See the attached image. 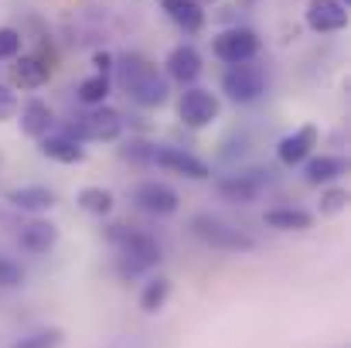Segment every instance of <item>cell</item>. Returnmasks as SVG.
<instances>
[{"instance_id": "6da1fadb", "label": "cell", "mask_w": 351, "mask_h": 348, "mask_svg": "<svg viewBox=\"0 0 351 348\" xmlns=\"http://www.w3.org/2000/svg\"><path fill=\"white\" fill-rule=\"evenodd\" d=\"M113 72L119 76L123 93H126L136 106H143V110H157V106H164L167 96H171L167 76H164L150 58H143V55H136V51L117 58V62H113Z\"/></svg>"}, {"instance_id": "7a4b0ae2", "label": "cell", "mask_w": 351, "mask_h": 348, "mask_svg": "<svg viewBox=\"0 0 351 348\" xmlns=\"http://www.w3.org/2000/svg\"><path fill=\"white\" fill-rule=\"evenodd\" d=\"M157 263H160V246L154 235L133 229L123 232V239L117 242V273L123 280H133V277L154 270Z\"/></svg>"}, {"instance_id": "3957f363", "label": "cell", "mask_w": 351, "mask_h": 348, "mask_svg": "<svg viewBox=\"0 0 351 348\" xmlns=\"http://www.w3.org/2000/svg\"><path fill=\"white\" fill-rule=\"evenodd\" d=\"M75 140L82 143H110L123 133V116L113 110V106H89V113H82L75 123L65 126Z\"/></svg>"}, {"instance_id": "277c9868", "label": "cell", "mask_w": 351, "mask_h": 348, "mask_svg": "<svg viewBox=\"0 0 351 348\" xmlns=\"http://www.w3.org/2000/svg\"><path fill=\"white\" fill-rule=\"evenodd\" d=\"M222 93H226L232 103H239V106L256 103V100L266 93V72H263V65H256V62L229 65V69L222 72Z\"/></svg>"}, {"instance_id": "5b68a950", "label": "cell", "mask_w": 351, "mask_h": 348, "mask_svg": "<svg viewBox=\"0 0 351 348\" xmlns=\"http://www.w3.org/2000/svg\"><path fill=\"white\" fill-rule=\"evenodd\" d=\"M222 113V100L212 93V89H202V86H184L181 100H178V116L188 130H205L212 126Z\"/></svg>"}, {"instance_id": "8992f818", "label": "cell", "mask_w": 351, "mask_h": 348, "mask_svg": "<svg viewBox=\"0 0 351 348\" xmlns=\"http://www.w3.org/2000/svg\"><path fill=\"white\" fill-rule=\"evenodd\" d=\"M191 232L205 242V246H212V249H226V253H249V249H256V242L245 235V232L232 229L229 222H222V219H215V216H195L191 219Z\"/></svg>"}, {"instance_id": "52a82bcc", "label": "cell", "mask_w": 351, "mask_h": 348, "mask_svg": "<svg viewBox=\"0 0 351 348\" xmlns=\"http://www.w3.org/2000/svg\"><path fill=\"white\" fill-rule=\"evenodd\" d=\"M215 58H222L226 65H239V62H252L259 55V34L249 27H229L212 41Z\"/></svg>"}, {"instance_id": "ba28073f", "label": "cell", "mask_w": 351, "mask_h": 348, "mask_svg": "<svg viewBox=\"0 0 351 348\" xmlns=\"http://www.w3.org/2000/svg\"><path fill=\"white\" fill-rule=\"evenodd\" d=\"M133 202H136L140 212H147L154 219H167V216H174L181 209L178 192L171 185H164V181H140L136 192H133Z\"/></svg>"}, {"instance_id": "9c48e42d", "label": "cell", "mask_w": 351, "mask_h": 348, "mask_svg": "<svg viewBox=\"0 0 351 348\" xmlns=\"http://www.w3.org/2000/svg\"><path fill=\"white\" fill-rule=\"evenodd\" d=\"M321 143V130L314 126V123H304V126H297L293 133H287L280 143H276V161L283 164V167H297V164H304L307 157H314V147Z\"/></svg>"}, {"instance_id": "30bf717a", "label": "cell", "mask_w": 351, "mask_h": 348, "mask_svg": "<svg viewBox=\"0 0 351 348\" xmlns=\"http://www.w3.org/2000/svg\"><path fill=\"white\" fill-rule=\"evenodd\" d=\"M154 164L171 171V174H181L188 181H208L212 178V167L202 157H195L181 147H154Z\"/></svg>"}, {"instance_id": "8fae6325", "label": "cell", "mask_w": 351, "mask_h": 348, "mask_svg": "<svg viewBox=\"0 0 351 348\" xmlns=\"http://www.w3.org/2000/svg\"><path fill=\"white\" fill-rule=\"evenodd\" d=\"M205 62H202V51L195 45H178L167 51L164 58V76L167 82H181V86H195L198 76H202Z\"/></svg>"}, {"instance_id": "7c38bea8", "label": "cell", "mask_w": 351, "mask_h": 348, "mask_svg": "<svg viewBox=\"0 0 351 348\" xmlns=\"http://www.w3.org/2000/svg\"><path fill=\"white\" fill-rule=\"evenodd\" d=\"M304 21L314 34H335L348 24V7L341 0H307Z\"/></svg>"}, {"instance_id": "4fadbf2b", "label": "cell", "mask_w": 351, "mask_h": 348, "mask_svg": "<svg viewBox=\"0 0 351 348\" xmlns=\"http://www.w3.org/2000/svg\"><path fill=\"white\" fill-rule=\"evenodd\" d=\"M215 188H219V195H222L226 202L249 205V202H256V198L263 195L266 178H263V171H235V174H226Z\"/></svg>"}, {"instance_id": "5bb4252c", "label": "cell", "mask_w": 351, "mask_h": 348, "mask_svg": "<svg viewBox=\"0 0 351 348\" xmlns=\"http://www.w3.org/2000/svg\"><path fill=\"white\" fill-rule=\"evenodd\" d=\"M38 150H41L48 161H55V164H82V161H86V147H82V140H75L69 130L45 133V137L38 140Z\"/></svg>"}, {"instance_id": "9a60e30c", "label": "cell", "mask_w": 351, "mask_h": 348, "mask_svg": "<svg viewBox=\"0 0 351 348\" xmlns=\"http://www.w3.org/2000/svg\"><path fill=\"white\" fill-rule=\"evenodd\" d=\"M51 79V62L41 55H17L10 65V86L14 89H41Z\"/></svg>"}, {"instance_id": "2e32d148", "label": "cell", "mask_w": 351, "mask_h": 348, "mask_svg": "<svg viewBox=\"0 0 351 348\" xmlns=\"http://www.w3.org/2000/svg\"><path fill=\"white\" fill-rule=\"evenodd\" d=\"M341 174H348V157L338 154H321V157H307L304 161V181L321 188V185H335Z\"/></svg>"}, {"instance_id": "e0dca14e", "label": "cell", "mask_w": 351, "mask_h": 348, "mask_svg": "<svg viewBox=\"0 0 351 348\" xmlns=\"http://www.w3.org/2000/svg\"><path fill=\"white\" fill-rule=\"evenodd\" d=\"M7 202L21 212H31V216H41V212H51L58 205L55 192L45 188V185H21V188H10L7 192Z\"/></svg>"}, {"instance_id": "ac0fdd59", "label": "cell", "mask_w": 351, "mask_h": 348, "mask_svg": "<svg viewBox=\"0 0 351 348\" xmlns=\"http://www.w3.org/2000/svg\"><path fill=\"white\" fill-rule=\"evenodd\" d=\"M17 242H21L24 253H31V256H45V253L58 242V226L48 222V219H41V216H34L27 226H21Z\"/></svg>"}, {"instance_id": "d6986e66", "label": "cell", "mask_w": 351, "mask_h": 348, "mask_svg": "<svg viewBox=\"0 0 351 348\" xmlns=\"http://www.w3.org/2000/svg\"><path fill=\"white\" fill-rule=\"evenodd\" d=\"M21 133L24 137H31V140H41L45 133H51V126H55V110L45 103V100H27L21 110Z\"/></svg>"}, {"instance_id": "ffe728a7", "label": "cell", "mask_w": 351, "mask_h": 348, "mask_svg": "<svg viewBox=\"0 0 351 348\" xmlns=\"http://www.w3.org/2000/svg\"><path fill=\"white\" fill-rule=\"evenodd\" d=\"M160 10L184 31V34H198L205 27V7L198 0H160Z\"/></svg>"}, {"instance_id": "44dd1931", "label": "cell", "mask_w": 351, "mask_h": 348, "mask_svg": "<svg viewBox=\"0 0 351 348\" xmlns=\"http://www.w3.org/2000/svg\"><path fill=\"white\" fill-rule=\"evenodd\" d=\"M263 222L276 232H307L314 226V216L307 209H293V205H280V209H266Z\"/></svg>"}, {"instance_id": "7402d4cb", "label": "cell", "mask_w": 351, "mask_h": 348, "mask_svg": "<svg viewBox=\"0 0 351 348\" xmlns=\"http://www.w3.org/2000/svg\"><path fill=\"white\" fill-rule=\"evenodd\" d=\"M75 205H79L86 216L106 219V216L113 212L117 198H113V192H110V188H103V185H86V188H79V195H75Z\"/></svg>"}, {"instance_id": "603a6c76", "label": "cell", "mask_w": 351, "mask_h": 348, "mask_svg": "<svg viewBox=\"0 0 351 348\" xmlns=\"http://www.w3.org/2000/svg\"><path fill=\"white\" fill-rule=\"evenodd\" d=\"M167 297H171V277H150L147 283H143V290H140V311H147V314H157L164 304H167Z\"/></svg>"}, {"instance_id": "cb8c5ba5", "label": "cell", "mask_w": 351, "mask_h": 348, "mask_svg": "<svg viewBox=\"0 0 351 348\" xmlns=\"http://www.w3.org/2000/svg\"><path fill=\"white\" fill-rule=\"evenodd\" d=\"M110 93H113V82H110V76H89V79H82L79 82V103L82 106H103L106 100H110Z\"/></svg>"}, {"instance_id": "d4e9b609", "label": "cell", "mask_w": 351, "mask_h": 348, "mask_svg": "<svg viewBox=\"0 0 351 348\" xmlns=\"http://www.w3.org/2000/svg\"><path fill=\"white\" fill-rule=\"evenodd\" d=\"M62 342H65L62 328H41V332H31V335L17 338L10 348H58Z\"/></svg>"}, {"instance_id": "484cf974", "label": "cell", "mask_w": 351, "mask_h": 348, "mask_svg": "<svg viewBox=\"0 0 351 348\" xmlns=\"http://www.w3.org/2000/svg\"><path fill=\"white\" fill-rule=\"evenodd\" d=\"M317 209H321V216H341V212L348 209V188H341V185H324Z\"/></svg>"}, {"instance_id": "4316f807", "label": "cell", "mask_w": 351, "mask_h": 348, "mask_svg": "<svg viewBox=\"0 0 351 348\" xmlns=\"http://www.w3.org/2000/svg\"><path fill=\"white\" fill-rule=\"evenodd\" d=\"M119 157L130 161V164H154V143H143V140H126L119 147Z\"/></svg>"}, {"instance_id": "83f0119b", "label": "cell", "mask_w": 351, "mask_h": 348, "mask_svg": "<svg viewBox=\"0 0 351 348\" xmlns=\"http://www.w3.org/2000/svg\"><path fill=\"white\" fill-rule=\"evenodd\" d=\"M21 283H24V270H21L14 259L0 256V290H14V287H21Z\"/></svg>"}, {"instance_id": "f1b7e54d", "label": "cell", "mask_w": 351, "mask_h": 348, "mask_svg": "<svg viewBox=\"0 0 351 348\" xmlns=\"http://www.w3.org/2000/svg\"><path fill=\"white\" fill-rule=\"evenodd\" d=\"M21 31H14V27H0V62H7V58H17L21 55Z\"/></svg>"}, {"instance_id": "f546056e", "label": "cell", "mask_w": 351, "mask_h": 348, "mask_svg": "<svg viewBox=\"0 0 351 348\" xmlns=\"http://www.w3.org/2000/svg\"><path fill=\"white\" fill-rule=\"evenodd\" d=\"M17 110H21V100H17L14 86H10V82H0V123L14 119Z\"/></svg>"}, {"instance_id": "4dcf8cb0", "label": "cell", "mask_w": 351, "mask_h": 348, "mask_svg": "<svg viewBox=\"0 0 351 348\" xmlns=\"http://www.w3.org/2000/svg\"><path fill=\"white\" fill-rule=\"evenodd\" d=\"M113 62H117V58H113L110 51H96V55H93V65H96L99 76H110V72H113Z\"/></svg>"}]
</instances>
